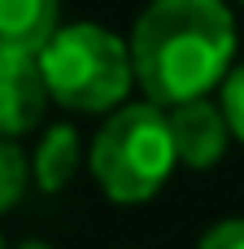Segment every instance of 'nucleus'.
I'll return each instance as SVG.
<instances>
[{
  "mask_svg": "<svg viewBox=\"0 0 244 249\" xmlns=\"http://www.w3.org/2000/svg\"><path fill=\"white\" fill-rule=\"evenodd\" d=\"M236 57V22L223 0H153L131 35V61L153 105L205 101Z\"/></svg>",
  "mask_w": 244,
  "mask_h": 249,
  "instance_id": "f257e3e1",
  "label": "nucleus"
},
{
  "mask_svg": "<svg viewBox=\"0 0 244 249\" xmlns=\"http://www.w3.org/2000/svg\"><path fill=\"white\" fill-rule=\"evenodd\" d=\"M26 175H31L26 153H22L13 140H0V214L13 210V206L22 201V193H26Z\"/></svg>",
  "mask_w": 244,
  "mask_h": 249,
  "instance_id": "6e6552de",
  "label": "nucleus"
},
{
  "mask_svg": "<svg viewBox=\"0 0 244 249\" xmlns=\"http://www.w3.org/2000/svg\"><path fill=\"white\" fill-rule=\"evenodd\" d=\"M17 249H48L44 241H26V245H17Z\"/></svg>",
  "mask_w": 244,
  "mask_h": 249,
  "instance_id": "9b49d317",
  "label": "nucleus"
},
{
  "mask_svg": "<svg viewBox=\"0 0 244 249\" xmlns=\"http://www.w3.org/2000/svg\"><path fill=\"white\" fill-rule=\"evenodd\" d=\"M223 114H227L231 136L244 140V61L227 74V83H223Z\"/></svg>",
  "mask_w": 244,
  "mask_h": 249,
  "instance_id": "1a4fd4ad",
  "label": "nucleus"
},
{
  "mask_svg": "<svg viewBox=\"0 0 244 249\" xmlns=\"http://www.w3.org/2000/svg\"><path fill=\"white\" fill-rule=\"evenodd\" d=\"M57 31V0H0V61L39 57Z\"/></svg>",
  "mask_w": 244,
  "mask_h": 249,
  "instance_id": "423d86ee",
  "label": "nucleus"
},
{
  "mask_svg": "<svg viewBox=\"0 0 244 249\" xmlns=\"http://www.w3.org/2000/svg\"><path fill=\"white\" fill-rule=\"evenodd\" d=\"M201 249H244V219H227L205 232Z\"/></svg>",
  "mask_w": 244,
  "mask_h": 249,
  "instance_id": "9d476101",
  "label": "nucleus"
},
{
  "mask_svg": "<svg viewBox=\"0 0 244 249\" xmlns=\"http://www.w3.org/2000/svg\"><path fill=\"white\" fill-rule=\"evenodd\" d=\"M39 70H44L48 96L83 114L114 109L131 92V79H135L131 48L92 22L61 26L39 53Z\"/></svg>",
  "mask_w": 244,
  "mask_h": 249,
  "instance_id": "f03ea898",
  "label": "nucleus"
},
{
  "mask_svg": "<svg viewBox=\"0 0 244 249\" xmlns=\"http://www.w3.org/2000/svg\"><path fill=\"white\" fill-rule=\"evenodd\" d=\"M79 171V136L74 127H48L35 149V184L44 193H61Z\"/></svg>",
  "mask_w": 244,
  "mask_h": 249,
  "instance_id": "0eeeda50",
  "label": "nucleus"
},
{
  "mask_svg": "<svg viewBox=\"0 0 244 249\" xmlns=\"http://www.w3.org/2000/svg\"><path fill=\"white\" fill-rule=\"evenodd\" d=\"M170 140H175V158L192 171H205L214 166L223 153H227V114L223 105L214 101H188V105H175L170 114Z\"/></svg>",
  "mask_w": 244,
  "mask_h": 249,
  "instance_id": "20e7f679",
  "label": "nucleus"
},
{
  "mask_svg": "<svg viewBox=\"0 0 244 249\" xmlns=\"http://www.w3.org/2000/svg\"><path fill=\"white\" fill-rule=\"evenodd\" d=\"M0 249H4V241H0Z\"/></svg>",
  "mask_w": 244,
  "mask_h": 249,
  "instance_id": "f8f14e48",
  "label": "nucleus"
},
{
  "mask_svg": "<svg viewBox=\"0 0 244 249\" xmlns=\"http://www.w3.org/2000/svg\"><path fill=\"white\" fill-rule=\"evenodd\" d=\"M44 105H48V83H44L39 57L0 61V140L31 131L44 118Z\"/></svg>",
  "mask_w": 244,
  "mask_h": 249,
  "instance_id": "39448f33",
  "label": "nucleus"
},
{
  "mask_svg": "<svg viewBox=\"0 0 244 249\" xmlns=\"http://www.w3.org/2000/svg\"><path fill=\"white\" fill-rule=\"evenodd\" d=\"M175 166V140H170V118L157 105H127L118 109L100 136L92 140V175L96 184L122 201H148Z\"/></svg>",
  "mask_w": 244,
  "mask_h": 249,
  "instance_id": "7ed1b4c3",
  "label": "nucleus"
}]
</instances>
